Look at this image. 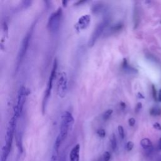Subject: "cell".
Returning <instances> with one entry per match:
<instances>
[{
  "mask_svg": "<svg viewBox=\"0 0 161 161\" xmlns=\"http://www.w3.org/2000/svg\"><path fill=\"white\" fill-rule=\"evenodd\" d=\"M61 124H60V133L59 135L61 138L62 142L66 139L68 133L69 129L74 123V118L71 113L69 111H65L62 115Z\"/></svg>",
  "mask_w": 161,
  "mask_h": 161,
  "instance_id": "cell-1",
  "label": "cell"
},
{
  "mask_svg": "<svg viewBox=\"0 0 161 161\" xmlns=\"http://www.w3.org/2000/svg\"><path fill=\"white\" fill-rule=\"evenodd\" d=\"M27 89L24 86H22L18 91L17 103H16V106L14 108V115H13L17 119L21 115L22 113L23 106H24L25 103L26 96L27 95Z\"/></svg>",
  "mask_w": 161,
  "mask_h": 161,
  "instance_id": "cell-2",
  "label": "cell"
},
{
  "mask_svg": "<svg viewBox=\"0 0 161 161\" xmlns=\"http://www.w3.org/2000/svg\"><path fill=\"white\" fill-rule=\"evenodd\" d=\"M62 15V12L60 8L50 15L47 24L48 28L50 31L56 32L59 30L61 22Z\"/></svg>",
  "mask_w": 161,
  "mask_h": 161,
  "instance_id": "cell-3",
  "label": "cell"
},
{
  "mask_svg": "<svg viewBox=\"0 0 161 161\" xmlns=\"http://www.w3.org/2000/svg\"><path fill=\"white\" fill-rule=\"evenodd\" d=\"M31 38V34H28L26 35V36L24 37L23 41H22L21 45H20V49H19L18 53L17 56V61H16V67L17 69H18L19 66L21 64L22 60L24 58L25 55L28 49V45H29V42Z\"/></svg>",
  "mask_w": 161,
  "mask_h": 161,
  "instance_id": "cell-4",
  "label": "cell"
},
{
  "mask_svg": "<svg viewBox=\"0 0 161 161\" xmlns=\"http://www.w3.org/2000/svg\"><path fill=\"white\" fill-rule=\"evenodd\" d=\"M108 20H104L96 27V28L94 29L89 40V44H89V47H92L94 45L97 40L100 38L101 34H103L104 28H106V25H108Z\"/></svg>",
  "mask_w": 161,
  "mask_h": 161,
  "instance_id": "cell-5",
  "label": "cell"
},
{
  "mask_svg": "<svg viewBox=\"0 0 161 161\" xmlns=\"http://www.w3.org/2000/svg\"><path fill=\"white\" fill-rule=\"evenodd\" d=\"M67 89V77L65 72H61L57 81V94L60 98L66 96Z\"/></svg>",
  "mask_w": 161,
  "mask_h": 161,
  "instance_id": "cell-6",
  "label": "cell"
},
{
  "mask_svg": "<svg viewBox=\"0 0 161 161\" xmlns=\"http://www.w3.org/2000/svg\"><path fill=\"white\" fill-rule=\"evenodd\" d=\"M91 22V17L89 15H85L81 16L78 20L76 25L77 28L78 30H83L87 28Z\"/></svg>",
  "mask_w": 161,
  "mask_h": 161,
  "instance_id": "cell-7",
  "label": "cell"
},
{
  "mask_svg": "<svg viewBox=\"0 0 161 161\" xmlns=\"http://www.w3.org/2000/svg\"><path fill=\"white\" fill-rule=\"evenodd\" d=\"M79 151L80 145L77 144L73 147L69 155V161H79Z\"/></svg>",
  "mask_w": 161,
  "mask_h": 161,
  "instance_id": "cell-8",
  "label": "cell"
},
{
  "mask_svg": "<svg viewBox=\"0 0 161 161\" xmlns=\"http://www.w3.org/2000/svg\"><path fill=\"white\" fill-rule=\"evenodd\" d=\"M140 145H141V146L144 149H148L150 148H152V143L149 138H145L141 140V141H140Z\"/></svg>",
  "mask_w": 161,
  "mask_h": 161,
  "instance_id": "cell-9",
  "label": "cell"
},
{
  "mask_svg": "<svg viewBox=\"0 0 161 161\" xmlns=\"http://www.w3.org/2000/svg\"><path fill=\"white\" fill-rule=\"evenodd\" d=\"M110 142H111V148H112L113 151H115L116 148V147H117V142H116V136H115L114 133H113L111 137H110Z\"/></svg>",
  "mask_w": 161,
  "mask_h": 161,
  "instance_id": "cell-10",
  "label": "cell"
},
{
  "mask_svg": "<svg viewBox=\"0 0 161 161\" xmlns=\"http://www.w3.org/2000/svg\"><path fill=\"white\" fill-rule=\"evenodd\" d=\"M161 113V109L159 107H153L150 110V114L152 116H157L160 115Z\"/></svg>",
  "mask_w": 161,
  "mask_h": 161,
  "instance_id": "cell-11",
  "label": "cell"
},
{
  "mask_svg": "<svg viewBox=\"0 0 161 161\" xmlns=\"http://www.w3.org/2000/svg\"><path fill=\"white\" fill-rule=\"evenodd\" d=\"M62 142V140L60 136L58 135L57 136V138H56V142H55L54 148H53V150H56V151H59V147H60V145H61Z\"/></svg>",
  "mask_w": 161,
  "mask_h": 161,
  "instance_id": "cell-12",
  "label": "cell"
},
{
  "mask_svg": "<svg viewBox=\"0 0 161 161\" xmlns=\"http://www.w3.org/2000/svg\"><path fill=\"white\" fill-rule=\"evenodd\" d=\"M113 113V110H108L105 111V112L103 113V118L104 120H107L110 118V116H111Z\"/></svg>",
  "mask_w": 161,
  "mask_h": 161,
  "instance_id": "cell-13",
  "label": "cell"
},
{
  "mask_svg": "<svg viewBox=\"0 0 161 161\" xmlns=\"http://www.w3.org/2000/svg\"><path fill=\"white\" fill-rule=\"evenodd\" d=\"M118 130L120 137H121L122 139H123L125 138V132L123 127L122 126H121V125H119L118 127Z\"/></svg>",
  "mask_w": 161,
  "mask_h": 161,
  "instance_id": "cell-14",
  "label": "cell"
},
{
  "mask_svg": "<svg viewBox=\"0 0 161 161\" xmlns=\"http://www.w3.org/2000/svg\"><path fill=\"white\" fill-rule=\"evenodd\" d=\"M152 96L155 101H157L159 100V96H157V90L155 89V87L154 85L152 86Z\"/></svg>",
  "mask_w": 161,
  "mask_h": 161,
  "instance_id": "cell-15",
  "label": "cell"
},
{
  "mask_svg": "<svg viewBox=\"0 0 161 161\" xmlns=\"http://www.w3.org/2000/svg\"><path fill=\"white\" fill-rule=\"evenodd\" d=\"M58 159V151L53 150L50 161H57Z\"/></svg>",
  "mask_w": 161,
  "mask_h": 161,
  "instance_id": "cell-16",
  "label": "cell"
},
{
  "mask_svg": "<svg viewBox=\"0 0 161 161\" xmlns=\"http://www.w3.org/2000/svg\"><path fill=\"white\" fill-rule=\"evenodd\" d=\"M133 146H134V144L133 142H132V141H129L126 143V150L128 151H131L132 149H133Z\"/></svg>",
  "mask_w": 161,
  "mask_h": 161,
  "instance_id": "cell-17",
  "label": "cell"
},
{
  "mask_svg": "<svg viewBox=\"0 0 161 161\" xmlns=\"http://www.w3.org/2000/svg\"><path fill=\"white\" fill-rule=\"evenodd\" d=\"M97 133H98V135L99 137H101V138H104V137L106 136V132L104 129H101V128L99 129V130H98Z\"/></svg>",
  "mask_w": 161,
  "mask_h": 161,
  "instance_id": "cell-18",
  "label": "cell"
},
{
  "mask_svg": "<svg viewBox=\"0 0 161 161\" xmlns=\"http://www.w3.org/2000/svg\"><path fill=\"white\" fill-rule=\"evenodd\" d=\"M110 159H111V154L109 152L106 151L104 153V155H103V159H104V161H110Z\"/></svg>",
  "mask_w": 161,
  "mask_h": 161,
  "instance_id": "cell-19",
  "label": "cell"
},
{
  "mask_svg": "<svg viewBox=\"0 0 161 161\" xmlns=\"http://www.w3.org/2000/svg\"><path fill=\"white\" fill-rule=\"evenodd\" d=\"M128 124L130 126H134L135 124V119L134 118H130L128 120Z\"/></svg>",
  "mask_w": 161,
  "mask_h": 161,
  "instance_id": "cell-20",
  "label": "cell"
},
{
  "mask_svg": "<svg viewBox=\"0 0 161 161\" xmlns=\"http://www.w3.org/2000/svg\"><path fill=\"white\" fill-rule=\"evenodd\" d=\"M154 128L157 130H161V125L159 123H155L153 125Z\"/></svg>",
  "mask_w": 161,
  "mask_h": 161,
  "instance_id": "cell-21",
  "label": "cell"
},
{
  "mask_svg": "<svg viewBox=\"0 0 161 161\" xmlns=\"http://www.w3.org/2000/svg\"><path fill=\"white\" fill-rule=\"evenodd\" d=\"M23 6H25V8L28 7V6H29L30 5V4H31V1H23Z\"/></svg>",
  "mask_w": 161,
  "mask_h": 161,
  "instance_id": "cell-22",
  "label": "cell"
},
{
  "mask_svg": "<svg viewBox=\"0 0 161 161\" xmlns=\"http://www.w3.org/2000/svg\"><path fill=\"white\" fill-rule=\"evenodd\" d=\"M142 104L141 103H137V107H136V110H137V111H139V110L142 108Z\"/></svg>",
  "mask_w": 161,
  "mask_h": 161,
  "instance_id": "cell-23",
  "label": "cell"
},
{
  "mask_svg": "<svg viewBox=\"0 0 161 161\" xmlns=\"http://www.w3.org/2000/svg\"><path fill=\"white\" fill-rule=\"evenodd\" d=\"M159 101H161V89L159 91Z\"/></svg>",
  "mask_w": 161,
  "mask_h": 161,
  "instance_id": "cell-24",
  "label": "cell"
},
{
  "mask_svg": "<svg viewBox=\"0 0 161 161\" xmlns=\"http://www.w3.org/2000/svg\"><path fill=\"white\" fill-rule=\"evenodd\" d=\"M159 148L161 150V138L159 139Z\"/></svg>",
  "mask_w": 161,
  "mask_h": 161,
  "instance_id": "cell-25",
  "label": "cell"
},
{
  "mask_svg": "<svg viewBox=\"0 0 161 161\" xmlns=\"http://www.w3.org/2000/svg\"><path fill=\"white\" fill-rule=\"evenodd\" d=\"M138 95H140L139 97L140 98H142V99L144 98V96H143L141 94H140V93H138Z\"/></svg>",
  "mask_w": 161,
  "mask_h": 161,
  "instance_id": "cell-26",
  "label": "cell"
},
{
  "mask_svg": "<svg viewBox=\"0 0 161 161\" xmlns=\"http://www.w3.org/2000/svg\"><path fill=\"white\" fill-rule=\"evenodd\" d=\"M160 161H161V156H160Z\"/></svg>",
  "mask_w": 161,
  "mask_h": 161,
  "instance_id": "cell-27",
  "label": "cell"
}]
</instances>
